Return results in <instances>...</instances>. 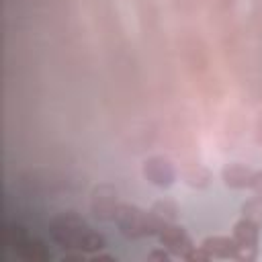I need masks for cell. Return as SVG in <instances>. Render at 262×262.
I'll list each match as a JSON object with an SVG mask.
<instances>
[{
  "label": "cell",
  "mask_w": 262,
  "mask_h": 262,
  "mask_svg": "<svg viewBox=\"0 0 262 262\" xmlns=\"http://www.w3.org/2000/svg\"><path fill=\"white\" fill-rule=\"evenodd\" d=\"M49 233L51 239L63 250H78L92 254L106 246L104 237L74 213H63L53 217L49 223Z\"/></svg>",
  "instance_id": "1"
},
{
  "label": "cell",
  "mask_w": 262,
  "mask_h": 262,
  "mask_svg": "<svg viewBox=\"0 0 262 262\" xmlns=\"http://www.w3.org/2000/svg\"><path fill=\"white\" fill-rule=\"evenodd\" d=\"M115 223H117L119 231L131 239L145 237V235H158V231H160V223L154 219L151 213H147L135 205H127V203L117 207Z\"/></svg>",
  "instance_id": "2"
},
{
  "label": "cell",
  "mask_w": 262,
  "mask_h": 262,
  "mask_svg": "<svg viewBox=\"0 0 262 262\" xmlns=\"http://www.w3.org/2000/svg\"><path fill=\"white\" fill-rule=\"evenodd\" d=\"M6 242L27 262H47L51 258V254L45 248V244L41 239H37V237H31L25 231V227H20V225H8Z\"/></svg>",
  "instance_id": "3"
},
{
  "label": "cell",
  "mask_w": 262,
  "mask_h": 262,
  "mask_svg": "<svg viewBox=\"0 0 262 262\" xmlns=\"http://www.w3.org/2000/svg\"><path fill=\"white\" fill-rule=\"evenodd\" d=\"M233 239L237 244V260H254L258 256V225L248 221V219H239L233 225Z\"/></svg>",
  "instance_id": "4"
},
{
  "label": "cell",
  "mask_w": 262,
  "mask_h": 262,
  "mask_svg": "<svg viewBox=\"0 0 262 262\" xmlns=\"http://www.w3.org/2000/svg\"><path fill=\"white\" fill-rule=\"evenodd\" d=\"M117 190L111 184H100L92 190V199H90V209L92 215L100 221H108L115 219L117 213Z\"/></svg>",
  "instance_id": "5"
},
{
  "label": "cell",
  "mask_w": 262,
  "mask_h": 262,
  "mask_svg": "<svg viewBox=\"0 0 262 262\" xmlns=\"http://www.w3.org/2000/svg\"><path fill=\"white\" fill-rule=\"evenodd\" d=\"M143 176L156 186H172L176 180V170L168 158L154 156L143 162Z\"/></svg>",
  "instance_id": "6"
},
{
  "label": "cell",
  "mask_w": 262,
  "mask_h": 262,
  "mask_svg": "<svg viewBox=\"0 0 262 262\" xmlns=\"http://www.w3.org/2000/svg\"><path fill=\"white\" fill-rule=\"evenodd\" d=\"M158 237H160V244L174 256H182L192 248V242L188 237V233L184 231V227L176 225V223H166L160 227L158 231Z\"/></svg>",
  "instance_id": "7"
},
{
  "label": "cell",
  "mask_w": 262,
  "mask_h": 262,
  "mask_svg": "<svg viewBox=\"0 0 262 262\" xmlns=\"http://www.w3.org/2000/svg\"><path fill=\"white\" fill-rule=\"evenodd\" d=\"M201 246L211 254V258H237V244L233 235H209Z\"/></svg>",
  "instance_id": "8"
},
{
  "label": "cell",
  "mask_w": 262,
  "mask_h": 262,
  "mask_svg": "<svg viewBox=\"0 0 262 262\" xmlns=\"http://www.w3.org/2000/svg\"><path fill=\"white\" fill-rule=\"evenodd\" d=\"M221 178L229 188H250L252 178H254V170H250L244 164H229L223 168Z\"/></svg>",
  "instance_id": "9"
},
{
  "label": "cell",
  "mask_w": 262,
  "mask_h": 262,
  "mask_svg": "<svg viewBox=\"0 0 262 262\" xmlns=\"http://www.w3.org/2000/svg\"><path fill=\"white\" fill-rule=\"evenodd\" d=\"M149 213L154 215V219H156V221L160 223V227H162V225H166V223H174V221H176V217H178V207H176L174 201L162 199V201H158V203L151 207Z\"/></svg>",
  "instance_id": "10"
},
{
  "label": "cell",
  "mask_w": 262,
  "mask_h": 262,
  "mask_svg": "<svg viewBox=\"0 0 262 262\" xmlns=\"http://www.w3.org/2000/svg\"><path fill=\"white\" fill-rule=\"evenodd\" d=\"M242 215H244V219H248L260 227L262 225V196H256V199H250L248 203H244Z\"/></svg>",
  "instance_id": "11"
},
{
  "label": "cell",
  "mask_w": 262,
  "mask_h": 262,
  "mask_svg": "<svg viewBox=\"0 0 262 262\" xmlns=\"http://www.w3.org/2000/svg\"><path fill=\"white\" fill-rule=\"evenodd\" d=\"M209 258H211V254H209L203 246H199V248L192 246V248L184 254V260H188V262H207Z\"/></svg>",
  "instance_id": "12"
},
{
  "label": "cell",
  "mask_w": 262,
  "mask_h": 262,
  "mask_svg": "<svg viewBox=\"0 0 262 262\" xmlns=\"http://www.w3.org/2000/svg\"><path fill=\"white\" fill-rule=\"evenodd\" d=\"M250 188H252L258 196H262V172H254V178H252Z\"/></svg>",
  "instance_id": "13"
},
{
  "label": "cell",
  "mask_w": 262,
  "mask_h": 262,
  "mask_svg": "<svg viewBox=\"0 0 262 262\" xmlns=\"http://www.w3.org/2000/svg\"><path fill=\"white\" fill-rule=\"evenodd\" d=\"M149 260H170V252H164V250H156L149 254Z\"/></svg>",
  "instance_id": "14"
},
{
  "label": "cell",
  "mask_w": 262,
  "mask_h": 262,
  "mask_svg": "<svg viewBox=\"0 0 262 262\" xmlns=\"http://www.w3.org/2000/svg\"><path fill=\"white\" fill-rule=\"evenodd\" d=\"M258 139H262V117L258 121Z\"/></svg>",
  "instance_id": "15"
}]
</instances>
